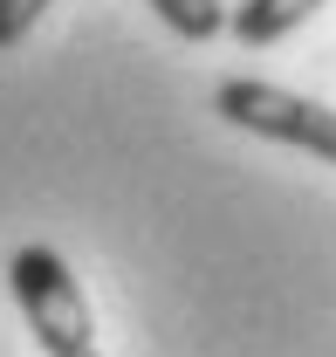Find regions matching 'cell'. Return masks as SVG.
<instances>
[{"label":"cell","mask_w":336,"mask_h":357,"mask_svg":"<svg viewBox=\"0 0 336 357\" xmlns=\"http://www.w3.org/2000/svg\"><path fill=\"white\" fill-rule=\"evenodd\" d=\"M55 0H0V48H14V42H28V28L42 21Z\"/></svg>","instance_id":"cell-5"},{"label":"cell","mask_w":336,"mask_h":357,"mask_svg":"<svg viewBox=\"0 0 336 357\" xmlns=\"http://www.w3.org/2000/svg\"><path fill=\"white\" fill-rule=\"evenodd\" d=\"M151 14L165 21L178 42H213L227 28V0H151Z\"/></svg>","instance_id":"cell-4"},{"label":"cell","mask_w":336,"mask_h":357,"mask_svg":"<svg viewBox=\"0 0 336 357\" xmlns=\"http://www.w3.org/2000/svg\"><path fill=\"white\" fill-rule=\"evenodd\" d=\"M316 7H323V0H240V7L227 14V35L240 48H268V42H282V35H295Z\"/></svg>","instance_id":"cell-3"},{"label":"cell","mask_w":336,"mask_h":357,"mask_svg":"<svg viewBox=\"0 0 336 357\" xmlns=\"http://www.w3.org/2000/svg\"><path fill=\"white\" fill-rule=\"evenodd\" d=\"M213 110L254 137H275V144L316 151L323 165H336V110L316 103V96H295V89L261 83V76H227L213 89Z\"/></svg>","instance_id":"cell-2"},{"label":"cell","mask_w":336,"mask_h":357,"mask_svg":"<svg viewBox=\"0 0 336 357\" xmlns=\"http://www.w3.org/2000/svg\"><path fill=\"white\" fill-rule=\"evenodd\" d=\"M7 289H14V303H21V316H28L42 357H103L96 316H89V303H83V282L69 275V261H62L55 248H42V241L14 248Z\"/></svg>","instance_id":"cell-1"}]
</instances>
